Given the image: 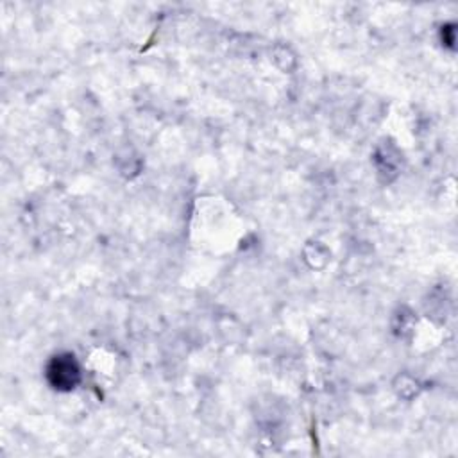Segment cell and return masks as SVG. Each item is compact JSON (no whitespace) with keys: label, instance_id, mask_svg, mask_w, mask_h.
I'll use <instances>...</instances> for the list:
<instances>
[{"label":"cell","instance_id":"1","mask_svg":"<svg viewBox=\"0 0 458 458\" xmlns=\"http://www.w3.org/2000/svg\"><path fill=\"white\" fill-rule=\"evenodd\" d=\"M47 379L52 388L59 392H70L81 381V367L73 354H55L47 365Z\"/></svg>","mask_w":458,"mask_h":458}]
</instances>
